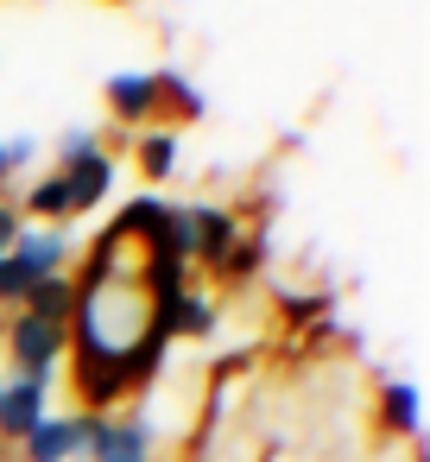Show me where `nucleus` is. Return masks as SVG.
<instances>
[{
	"label": "nucleus",
	"mask_w": 430,
	"mask_h": 462,
	"mask_svg": "<svg viewBox=\"0 0 430 462\" xmlns=\"http://www.w3.org/2000/svg\"><path fill=\"white\" fill-rule=\"evenodd\" d=\"M64 342H70V329H58V323H39L32 310H20V317L7 323V348H14V367H20V380H51V367H58Z\"/></svg>",
	"instance_id": "nucleus-1"
},
{
	"label": "nucleus",
	"mask_w": 430,
	"mask_h": 462,
	"mask_svg": "<svg viewBox=\"0 0 430 462\" xmlns=\"http://www.w3.org/2000/svg\"><path fill=\"white\" fill-rule=\"evenodd\" d=\"M45 380H7V393H0V437L26 443L39 424H45Z\"/></svg>",
	"instance_id": "nucleus-2"
},
{
	"label": "nucleus",
	"mask_w": 430,
	"mask_h": 462,
	"mask_svg": "<svg viewBox=\"0 0 430 462\" xmlns=\"http://www.w3.org/2000/svg\"><path fill=\"white\" fill-rule=\"evenodd\" d=\"M64 254H70V241H64L58 228H39V222H20V235H14V247H7V260L26 266L32 279H51V273L64 266Z\"/></svg>",
	"instance_id": "nucleus-3"
},
{
	"label": "nucleus",
	"mask_w": 430,
	"mask_h": 462,
	"mask_svg": "<svg viewBox=\"0 0 430 462\" xmlns=\"http://www.w3.org/2000/svg\"><path fill=\"white\" fill-rule=\"evenodd\" d=\"M64 184H70V209H96V203L114 190V165H108V152L96 146V152L70 159V165H64Z\"/></svg>",
	"instance_id": "nucleus-4"
},
{
	"label": "nucleus",
	"mask_w": 430,
	"mask_h": 462,
	"mask_svg": "<svg viewBox=\"0 0 430 462\" xmlns=\"http://www.w3.org/2000/svg\"><path fill=\"white\" fill-rule=\"evenodd\" d=\"M108 108L121 121H146L159 108V70H121V77H108Z\"/></svg>",
	"instance_id": "nucleus-5"
},
{
	"label": "nucleus",
	"mask_w": 430,
	"mask_h": 462,
	"mask_svg": "<svg viewBox=\"0 0 430 462\" xmlns=\"http://www.w3.org/2000/svg\"><path fill=\"white\" fill-rule=\"evenodd\" d=\"M20 310H32L39 323H58V329H70V317H77V285L64 279V273H51V279H39L32 291H26V304Z\"/></svg>",
	"instance_id": "nucleus-6"
},
{
	"label": "nucleus",
	"mask_w": 430,
	"mask_h": 462,
	"mask_svg": "<svg viewBox=\"0 0 430 462\" xmlns=\"http://www.w3.org/2000/svg\"><path fill=\"white\" fill-rule=\"evenodd\" d=\"M77 449H83V424L77 418H45L26 437V462H70Z\"/></svg>",
	"instance_id": "nucleus-7"
},
{
	"label": "nucleus",
	"mask_w": 430,
	"mask_h": 462,
	"mask_svg": "<svg viewBox=\"0 0 430 462\" xmlns=\"http://www.w3.org/2000/svg\"><path fill=\"white\" fill-rule=\"evenodd\" d=\"M26 216L45 228V222H64V216H77L70 209V184H64V171H51V178H39L32 190H26Z\"/></svg>",
	"instance_id": "nucleus-8"
},
{
	"label": "nucleus",
	"mask_w": 430,
	"mask_h": 462,
	"mask_svg": "<svg viewBox=\"0 0 430 462\" xmlns=\"http://www.w3.org/2000/svg\"><path fill=\"white\" fill-rule=\"evenodd\" d=\"M77 374H83V399H89V411H102V405H114V399L127 393L121 361H83Z\"/></svg>",
	"instance_id": "nucleus-9"
},
{
	"label": "nucleus",
	"mask_w": 430,
	"mask_h": 462,
	"mask_svg": "<svg viewBox=\"0 0 430 462\" xmlns=\"http://www.w3.org/2000/svg\"><path fill=\"white\" fill-rule=\"evenodd\" d=\"M386 424H392V430H405V437H424L417 386H411V380H392V386H386Z\"/></svg>",
	"instance_id": "nucleus-10"
},
{
	"label": "nucleus",
	"mask_w": 430,
	"mask_h": 462,
	"mask_svg": "<svg viewBox=\"0 0 430 462\" xmlns=\"http://www.w3.org/2000/svg\"><path fill=\"white\" fill-rule=\"evenodd\" d=\"M140 171H146L152 184H165V178L178 171V134H146V140H140Z\"/></svg>",
	"instance_id": "nucleus-11"
},
{
	"label": "nucleus",
	"mask_w": 430,
	"mask_h": 462,
	"mask_svg": "<svg viewBox=\"0 0 430 462\" xmlns=\"http://www.w3.org/2000/svg\"><path fill=\"white\" fill-rule=\"evenodd\" d=\"M159 102H171L178 115H203V96H197L178 70H159Z\"/></svg>",
	"instance_id": "nucleus-12"
},
{
	"label": "nucleus",
	"mask_w": 430,
	"mask_h": 462,
	"mask_svg": "<svg viewBox=\"0 0 430 462\" xmlns=\"http://www.w3.org/2000/svg\"><path fill=\"white\" fill-rule=\"evenodd\" d=\"M39 279L26 273V266H14V260H0V304H26V291H32Z\"/></svg>",
	"instance_id": "nucleus-13"
},
{
	"label": "nucleus",
	"mask_w": 430,
	"mask_h": 462,
	"mask_svg": "<svg viewBox=\"0 0 430 462\" xmlns=\"http://www.w3.org/2000/svg\"><path fill=\"white\" fill-rule=\"evenodd\" d=\"M20 222H26V216H20L14 203H0V254H7V247H14V235H20Z\"/></svg>",
	"instance_id": "nucleus-14"
},
{
	"label": "nucleus",
	"mask_w": 430,
	"mask_h": 462,
	"mask_svg": "<svg viewBox=\"0 0 430 462\" xmlns=\"http://www.w3.org/2000/svg\"><path fill=\"white\" fill-rule=\"evenodd\" d=\"M0 178H7V140H0Z\"/></svg>",
	"instance_id": "nucleus-15"
},
{
	"label": "nucleus",
	"mask_w": 430,
	"mask_h": 462,
	"mask_svg": "<svg viewBox=\"0 0 430 462\" xmlns=\"http://www.w3.org/2000/svg\"><path fill=\"white\" fill-rule=\"evenodd\" d=\"M0 393H7V380H0Z\"/></svg>",
	"instance_id": "nucleus-16"
}]
</instances>
